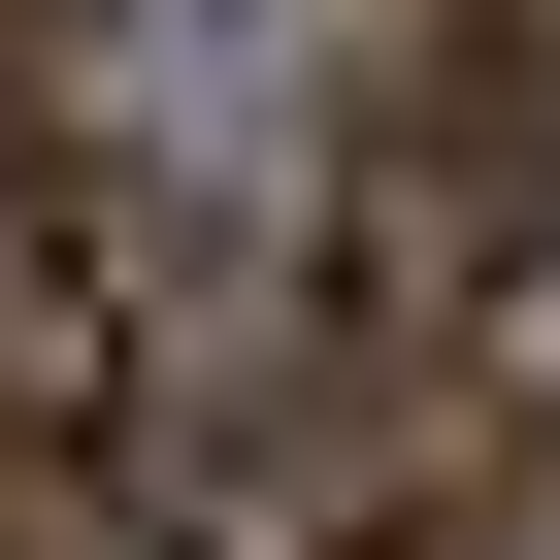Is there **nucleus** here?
I'll list each match as a JSON object with an SVG mask.
<instances>
[{"label":"nucleus","mask_w":560,"mask_h":560,"mask_svg":"<svg viewBox=\"0 0 560 560\" xmlns=\"http://www.w3.org/2000/svg\"><path fill=\"white\" fill-rule=\"evenodd\" d=\"M165 462V264L100 198V132H0V560H67Z\"/></svg>","instance_id":"f257e3e1"},{"label":"nucleus","mask_w":560,"mask_h":560,"mask_svg":"<svg viewBox=\"0 0 560 560\" xmlns=\"http://www.w3.org/2000/svg\"><path fill=\"white\" fill-rule=\"evenodd\" d=\"M462 34H494V100H527V165H560V0H462Z\"/></svg>","instance_id":"20e7f679"},{"label":"nucleus","mask_w":560,"mask_h":560,"mask_svg":"<svg viewBox=\"0 0 560 560\" xmlns=\"http://www.w3.org/2000/svg\"><path fill=\"white\" fill-rule=\"evenodd\" d=\"M67 67H100V0H0V132H67Z\"/></svg>","instance_id":"7ed1b4c3"},{"label":"nucleus","mask_w":560,"mask_h":560,"mask_svg":"<svg viewBox=\"0 0 560 560\" xmlns=\"http://www.w3.org/2000/svg\"><path fill=\"white\" fill-rule=\"evenodd\" d=\"M527 527H560V494H527V396L429 363L363 462H298V527H264V560H527Z\"/></svg>","instance_id":"f03ea898"}]
</instances>
